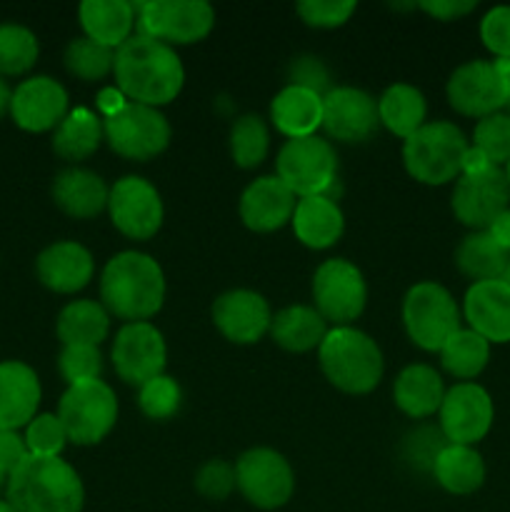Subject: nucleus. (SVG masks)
Listing matches in <instances>:
<instances>
[{
	"mask_svg": "<svg viewBox=\"0 0 510 512\" xmlns=\"http://www.w3.org/2000/svg\"><path fill=\"white\" fill-rule=\"evenodd\" d=\"M325 380L345 395H368L380 385L385 360L378 343L355 325L330 328L318 348Z\"/></svg>",
	"mask_w": 510,
	"mask_h": 512,
	"instance_id": "nucleus-4",
	"label": "nucleus"
},
{
	"mask_svg": "<svg viewBox=\"0 0 510 512\" xmlns=\"http://www.w3.org/2000/svg\"><path fill=\"white\" fill-rule=\"evenodd\" d=\"M433 478L445 493L473 495L485 483V460L470 445H445L433 465Z\"/></svg>",
	"mask_w": 510,
	"mask_h": 512,
	"instance_id": "nucleus-32",
	"label": "nucleus"
},
{
	"mask_svg": "<svg viewBox=\"0 0 510 512\" xmlns=\"http://www.w3.org/2000/svg\"><path fill=\"white\" fill-rule=\"evenodd\" d=\"M63 65L73 78L83 80V83H98V80L113 75L115 50L80 35L65 45Z\"/></svg>",
	"mask_w": 510,
	"mask_h": 512,
	"instance_id": "nucleus-39",
	"label": "nucleus"
},
{
	"mask_svg": "<svg viewBox=\"0 0 510 512\" xmlns=\"http://www.w3.org/2000/svg\"><path fill=\"white\" fill-rule=\"evenodd\" d=\"M298 198L285 188L278 175L255 178L243 190L238 203L240 220L253 233H275L293 220Z\"/></svg>",
	"mask_w": 510,
	"mask_h": 512,
	"instance_id": "nucleus-22",
	"label": "nucleus"
},
{
	"mask_svg": "<svg viewBox=\"0 0 510 512\" xmlns=\"http://www.w3.org/2000/svg\"><path fill=\"white\" fill-rule=\"evenodd\" d=\"M448 445L440 425H418L403 438V460L415 470L433 473V465L438 460L440 450Z\"/></svg>",
	"mask_w": 510,
	"mask_h": 512,
	"instance_id": "nucleus-43",
	"label": "nucleus"
},
{
	"mask_svg": "<svg viewBox=\"0 0 510 512\" xmlns=\"http://www.w3.org/2000/svg\"><path fill=\"white\" fill-rule=\"evenodd\" d=\"M55 335L63 345H100L110 335V313L98 300H73L58 313Z\"/></svg>",
	"mask_w": 510,
	"mask_h": 512,
	"instance_id": "nucleus-35",
	"label": "nucleus"
},
{
	"mask_svg": "<svg viewBox=\"0 0 510 512\" xmlns=\"http://www.w3.org/2000/svg\"><path fill=\"white\" fill-rule=\"evenodd\" d=\"M488 233H490V238H493L495 243H498L500 248L510 255V208L493 220V225L488 228Z\"/></svg>",
	"mask_w": 510,
	"mask_h": 512,
	"instance_id": "nucleus-51",
	"label": "nucleus"
},
{
	"mask_svg": "<svg viewBox=\"0 0 510 512\" xmlns=\"http://www.w3.org/2000/svg\"><path fill=\"white\" fill-rule=\"evenodd\" d=\"M463 310L455 303L453 293L435 280L415 283L403 298V325L410 343L425 353H440L445 343L463 325Z\"/></svg>",
	"mask_w": 510,
	"mask_h": 512,
	"instance_id": "nucleus-6",
	"label": "nucleus"
},
{
	"mask_svg": "<svg viewBox=\"0 0 510 512\" xmlns=\"http://www.w3.org/2000/svg\"><path fill=\"white\" fill-rule=\"evenodd\" d=\"M418 8L428 13L430 18L450 23V20H460L473 13L478 3L475 0H423V3H418Z\"/></svg>",
	"mask_w": 510,
	"mask_h": 512,
	"instance_id": "nucleus-49",
	"label": "nucleus"
},
{
	"mask_svg": "<svg viewBox=\"0 0 510 512\" xmlns=\"http://www.w3.org/2000/svg\"><path fill=\"white\" fill-rule=\"evenodd\" d=\"M368 305V283L355 263L330 258L313 273V308L325 323L353 325Z\"/></svg>",
	"mask_w": 510,
	"mask_h": 512,
	"instance_id": "nucleus-12",
	"label": "nucleus"
},
{
	"mask_svg": "<svg viewBox=\"0 0 510 512\" xmlns=\"http://www.w3.org/2000/svg\"><path fill=\"white\" fill-rule=\"evenodd\" d=\"M470 145L485 155L495 168H505L510 163V113L485 115L475 123Z\"/></svg>",
	"mask_w": 510,
	"mask_h": 512,
	"instance_id": "nucleus-40",
	"label": "nucleus"
},
{
	"mask_svg": "<svg viewBox=\"0 0 510 512\" xmlns=\"http://www.w3.org/2000/svg\"><path fill=\"white\" fill-rule=\"evenodd\" d=\"M115 85L130 103L163 108L185 85V68L175 48L135 33L115 50Z\"/></svg>",
	"mask_w": 510,
	"mask_h": 512,
	"instance_id": "nucleus-1",
	"label": "nucleus"
},
{
	"mask_svg": "<svg viewBox=\"0 0 510 512\" xmlns=\"http://www.w3.org/2000/svg\"><path fill=\"white\" fill-rule=\"evenodd\" d=\"M210 315L218 333L235 345L260 343L265 335H270V323H273L268 300L248 288L220 293L210 308Z\"/></svg>",
	"mask_w": 510,
	"mask_h": 512,
	"instance_id": "nucleus-19",
	"label": "nucleus"
},
{
	"mask_svg": "<svg viewBox=\"0 0 510 512\" xmlns=\"http://www.w3.org/2000/svg\"><path fill=\"white\" fill-rule=\"evenodd\" d=\"M290 85H300V88L325 95L330 90V75L318 58L303 55V58H295L293 65H290Z\"/></svg>",
	"mask_w": 510,
	"mask_h": 512,
	"instance_id": "nucleus-48",
	"label": "nucleus"
},
{
	"mask_svg": "<svg viewBox=\"0 0 510 512\" xmlns=\"http://www.w3.org/2000/svg\"><path fill=\"white\" fill-rule=\"evenodd\" d=\"M463 318L470 330L483 335L490 345L510 343V283L485 280L465 290Z\"/></svg>",
	"mask_w": 510,
	"mask_h": 512,
	"instance_id": "nucleus-23",
	"label": "nucleus"
},
{
	"mask_svg": "<svg viewBox=\"0 0 510 512\" xmlns=\"http://www.w3.org/2000/svg\"><path fill=\"white\" fill-rule=\"evenodd\" d=\"M5 500L15 512H83L85 488L68 460L28 455L10 473Z\"/></svg>",
	"mask_w": 510,
	"mask_h": 512,
	"instance_id": "nucleus-3",
	"label": "nucleus"
},
{
	"mask_svg": "<svg viewBox=\"0 0 510 512\" xmlns=\"http://www.w3.org/2000/svg\"><path fill=\"white\" fill-rule=\"evenodd\" d=\"M115 375L125 385H145L148 380L165 373L168 365V345L163 333L153 323H125L115 333L113 350H110Z\"/></svg>",
	"mask_w": 510,
	"mask_h": 512,
	"instance_id": "nucleus-14",
	"label": "nucleus"
},
{
	"mask_svg": "<svg viewBox=\"0 0 510 512\" xmlns=\"http://www.w3.org/2000/svg\"><path fill=\"white\" fill-rule=\"evenodd\" d=\"M468 148L470 140L458 125L450 120H433L403 140V165L418 183L448 185L463 173Z\"/></svg>",
	"mask_w": 510,
	"mask_h": 512,
	"instance_id": "nucleus-5",
	"label": "nucleus"
},
{
	"mask_svg": "<svg viewBox=\"0 0 510 512\" xmlns=\"http://www.w3.org/2000/svg\"><path fill=\"white\" fill-rule=\"evenodd\" d=\"M0 512H15L13 508H10V505H8V500H0Z\"/></svg>",
	"mask_w": 510,
	"mask_h": 512,
	"instance_id": "nucleus-55",
	"label": "nucleus"
},
{
	"mask_svg": "<svg viewBox=\"0 0 510 512\" xmlns=\"http://www.w3.org/2000/svg\"><path fill=\"white\" fill-rule=\"evenodd\" d=\"M180 403H183V393H180L178 380L165 373L138 388L140 413L148 420H155V423L173 418L180 410Z\"/></svg>",
	"mask_w": 510,
	"mask_h": 512,
	"instance_id": "nucleus-41",
	"label": "nucleus"
},
{
	"mask_svg": "<svg viewBox=\"0 0 510 512\" xmlns=\"http://www.w3.org/2000/svg\"><path fill=\"white\" fill-rule=\"evenodd\" d=\"M498 65L505 80V113H510V60H498Z\"/></svg>",
	"mask_w": 510,
	"mask_h": 512,
	"instance_id": "nucleus-53",
	"label": "nucleus"
},
{
	"mask_svg": "<svg viewBox=\"0 0 510 512\" xmlns=\"http://www.w3.org/2000/svg\"><path fill=\"white\" fill-rule=\"evenodd\" d=\"M438 418L440 430L450 445L475 448L493 428V398L478 383H455L453 388L445 390Z\"/></svg>",
	"mask_w": 510,
	"mask_h": 512,
	"instance_id": "nucleus-16",
	"label": "nucleus"
},
{
	"mask_svg": "<svg viewBox=\"0 0 510 512\" xmlns=\"http://www.w3.org/2000/svg\"><path fill=\"white\" fill-rule=\"evenodd\" d=\"M25 448L28 455L35 458H60V453L68 445V435H65L63 423H60L58 413H38L28 425H25Z\"/></svg>",
	"mask_w": 510,
	"mask_h": 512,
	"instance_id": "nucleus-42",
	"label": "nucleus"
},
{
	"mask_svg": "<svg viewBox=\"0 0 510 512\" xmlns=\"http://www.w3.org/2000/svg\"><path fill=\"white\" fill-rule=\"evenodd\" d=\"M103 135L115 155L145 163L168 150L173 130L160 108L128 100L118 113L103 118Z\"/></svg>",
	"mask_w": 510,
	"mask_h": 512,
	"instance_id": "nucleus-10",
	"label": "nucleus"
},
{
	"mask_svg": "<svg viewBox=\"0 0 510 512\" xmlns=\"http://www.w3.org/2000/svg\"><path fill=\"white\" fill-rule=\"evenodd\" d=\"M108 215L113 228L130 240H150L165 220L163 198L150 180L125 175L110 185Z\"/></svg>",
	"mask_w": 510,
	"mask_h": 512,
	"instance_id": "nucleus-13",
	"label": "nucleus"
},
{
	"mask_svg": "<svg viewBox=\"0 0 510 512\" xmlns=\"http://www.w3.org/2000/svg\"><path fill=\"white\" fill-rule=\"evenodd\" d=\"M58 370L68 385L100 380L103 355L98 345H63L58 355Z\"/></svg>",
	"mask_w": 510,
	"mask_h": 512,
	"instance_id": "nucleus-44",
	"label": "nucleus"
},
{
	"mask_svg": "<svg viewBox=\"0 0 510 512\" xmlns=\"http://www.w3.org/2000/svg\"><path fill=\"white\" fill-rule=\"evenodd\" d=\"M358 10L355 0H303L295 5V13L308 28L335 30L348 23Z\"/></svg>",
	"mask_w": 510,
	"mask_h": 512,
	"instance_id": "nucleus-45",
	"label": "nucleus"
},
{
	"mask_svg": "<svg viewBox=\"0 0 510 512\" xmlns=\"http://www.w3.org/2000/svg\"><path fill=\"white\" fill-rule=\"evenodd\" d=\"M453 215L470 230H488L500 213L510 208V185L503 168L463 173L450 195Z\"/></svg>",
	"mask_w": 510,
	"mask_h": 512,
	"instance_id": "nucleus-17",
	"label": "nucleus"
},
{
	"mask_svg": "<svg viewBox=\"0 0 510 512\" xmlns=\"http://www.w3.org/2000/svg\"><path fill=\"white\" fill-rule=\"evenodd\" d=\"M378 118L388 133L408 140L428 123V100L415 85L393 83L378 98Z\"/></svg>",
	"mask_w": 510,
	"mask_h": 512,
	"instance_id": "nucleus-31",
	"label": "nucleus"
},
{
	"mask_svg": "<svg viewBox=\"0 0 510 512\" xmlns=\"http://www.w3.org/2000/svg\"><path fill=\"white\" fill-rule=\"evenodd\" d=\"M293 233L305 248L328 250L343 238L345 218L330 195H313V198H300L295 205Z\"/></svg>",
	"mask_w": 510,
	"mask_h": 512,
	"instance_id": "nucleus-29",
	"label": "nucleus"
},
{
	"mask_svg": "<svg viewBox=\"0 0 510 512\" xmlns=\"http://www.w3.org/2000/svg\"><path fill=\"white\" fill-rule=\"evenodd\" d=\"M165 303V273L158 260L140 250H123L100 273V305L110 318L148 323Z\"/></svg>",
	"mask_w": 510,
	"mask_h": 512,
	"instance_id": "nucleus-2",
	"label": "nucleus"
},
{
	"mask_svg": "<svg viewBox=\"0 0 510 512\" xmlns=\"http://www.w3.org/2000/svg\"><path fill=\"white\" fill-rule=\"evenodd\" d=\"M135 33L170 45L200 43L215 28V10L205 0H148L135 3Z\"/></svg>",
	"mask_w": 510,
	"mask_h": 512,
	"instance_id": "nucleus-8",
	"label": "nucleus"
},
{
	"mask_svg": "<svg viewBox=\"0 0 510 512\" xmlns=\"http://www.w3.org/2000/svg\"><path fill=\"white\" fill-rule=\"evenodd\" d=\"M503 170H505V178H508V185H510V163H508V165H505V168H503Z\"/></svg>",
	"mask_w": 510,
	"mask_h": 512,
	"instance_id": "nucleus-56",
	"label": "nucleus"
},
{
	"mask_svg": "<svg viewBox=\"0 0 510 512\" xmlns=\"http://www.w3.org/2000/svg\"><path fill=\"white\" fill-rule=\"evenodd\" d=\"M110 188L98 173L88 168H65L53 178L50 198L55 208L75 220H90L108 210Z\"/></svg>",
	"mask_w": 510,
	"mask_h": 512,
	"instance_id": "nucleus-25",
	"label": "nucleus"
},
{
	"mask_svg": "<svg viewBox=\"0 0 510 512\" xmlns=\"http://www.w3.org/2000/svg\"><path fill=\"white\" fill-rule=\"evenodd\" d=\"M328 330V323L313 305H288L273 315L270 338L278 348L300 355L318 350Z\"/></svg>",
	"mask_w": 510,
	"mask_h": 512,
	"instance_id": "nucleus-30",
	"label": "nucleus"
},
{
	"mask_svg": "<svg viewBox=\"0 0 510 512\" xmlns=\"http://www.w3.org/2000/svg\"><path fill=\"white\" fill-rule=\"evenodd\" d=\"M58 418L63 423L68 443L90 448L103 443L118 420V398L103 380L68 385L58 403Z\"/></svg>",
	"mask_w": 510,
	"mask_h": 512,
	"instance_id": "nucleus-7",
	"label": "nucleus"
},
{
	"mask_svg": "<svg viewBox=\"0 0 510 512\" xmlns=\"http://www.w3.org/2000/svg\"><path fill=\"white\" fill-rule=\"evenodd\" d=\"M28 458V448L18 430H0V470L13 473Z\"/></svg>",
	"mask_w": 510,
	"mask_h": 512,
	"instance_id": "nucleus-50",
	"label": "nucleus"
},
{
	"mask_svg": "<svg viewBox=\"0 0 510 512\" xmlns=\"http://www.w3.org/2000/svg\"><path fill=\"white\" fill-rule=\"evenodd\" d=\"M510 255L490 238L488 230H470L455 248V265L473 283L505 280Z\"/></svg>",
	"mask_w": 510,
	"mask_h": 512,
	"instance_id": "nucleus-34",
	"label": "nucleus"
},
{
	"mask_svg": "<svg viewBox=\"0 0 510 512\" xmlns=\"http://www.w3.org/2000/svg\"><path fill=\"white\" fill-rule=\"evenodd\" d=\"M480 40L495 60H510V5H495L483 15Z\"/></svg>",
	"mask_w": 510,
	"mask_h": 512,
	"instance_id": "nucleus-47",
	"label": "nucleus"
},
{
	"mask_svg": "<svg viewBox=\"0 0 510 512\" xmlns=\"http://www.w3.org/2000/svg\"><path fill=\"white\" fill-rule=\"evenodd\" d=\"M378 100L363 88L338 85L323 95V130L338 143H365L378 130Z\"/></svg>",
	"mask_w": 510,
	"mask_h": 512,
	"instance_id": "nucleus-20",
	"label": "nucleus"
},
{
	"mask_svg": "<svg viewBox=\"0 0 510 512\" xmlns=\"http://www.w3.org/2000/svg\"><path fill=\"white\" fill-rule=\"evenodd\" d=\"M440 365L450 378L460 383H475L480 373L488 368L490 343L470 328H460L448 343L440 348Z\"/></svg>",
	"mask_w": 510,
	"mask_h": 512,
	"instance_id": "nucleus-36",
	"label": "nucleus"
},
{
	"mask_svg": "<svg viewBox=\"0 0 510 512\" xmlns=\"http://www.w3.org/2000/svg\"><path fill=\"white\" fill-rule=\"evenodd\" d=\"M78 18L85 38L113 50L128 43L138 25L135 3L130 0H83Z\"/></svg>",
	"mask_w": 510,
	"mask_h": 512,
	"instance_id": "nucleus-27",
	"label": "nucleus"
},
{
	"mask_svg": "<svg viewBox=\"0 0 510 512\" xmlns=\"http://www.w3.org/2000/svg\"><path fill=\"white\" fill-rule=\"evenodd\" d=\"M10 103H13V88L8 85V80L0 78V120L10 115Z\"/></svg>",
	"mask_w": 510,
	"mask_h": 512,
	"instance_id": "nucleus-52",
	"label": "nucleus"
},
{
	"mask_svg": "<svg viewBox=\"0 0 510 512\" xmlns=\"http://www.w3.org/2000/svg\"><path fill=\"white\" fill-rule=\"evenodd\" d=\"M95 273V260L85 245L75 240H58L40 250L35 260V275L50 293L73 295L88 288Z\"/></svg>",
	"mask_w": 510,
	"mask_h": 512,
	"instance_id": "nucleus-21",
	"label": "nucleus"
},
{
	"mask_svg": "<svg viewBox=\"0 0 510 512\" xmlns=\"http://www.w3.org/2000/svg\"><path fill=\"white\" fill-rule=\"evenodd\" d=\"M235 485L253 508L278 510L295 493L293 465L273 448H250L235 460Z\"/></svg>",
	"mask_w": 510,
	"mask_h": 512,
	"instance_id": "nucleus-11",
	"label": "nucleus"
},
{
	"mask_svg": "<svg viewBox=\"0 0 510 512\" xmlns=\"http://www.w3.org/2000/svg\"><path fill=\"white\" fill-rule=\"evenodd\" d=\"M505 280H508V283H510V260H508V273H505Z\"/></svg>",
	"mask_w": 510,
	"mask_h": 512,
	"instance_id": "nucleus-57",
	"label": "nucleus"
},
{
	"mask_svg": "<svg viewBox=\"0 0 510 512\" xmlns=\"http://www.w3.org/2000/svg\"><path fill=\"white\" fill-rule=\"evenodd\" d=\"M103 118L90 108H75L53 130V150L68 163L88 160L103 140Z\"/></svg>",
	"mask_w": 510,
	"mask_h": 512,
	"instance_id": "nucleus-33",
	"label": "nucleus"
},
{
	"mask_svg": "<svg viewBox=\"0 0 510 512\" xmlns=\"http://www.w3.org/2000/svg\"><path fill=\"white\" fill-rule=\"evenodd\" d=\"M445 398L443 375L428 363H413L395 378L393 400L403 415L413 420L433 418Z\"/></svg>",
	"mask_w": 510,
	"mask_h": 512,
	"instance_id": "nucleus-28",
	"label": "nucleus"
},
{
	"mask_svg": "<svg viewBox=\"0 0 510 512\" xmlns=\"http://www.w3.org/2000/svg\"><path fill=\"white\" fill-rule=\"evenodd\" d=\"M8 480H10V475L5 473V470H0V500L5 498V490H8Z\"/></svg>",
	"mask_w": 510,
	"mask_h": 512,
	"instance_id": "nucleus-54",
	"label": "nucleus"
},
{
	"mask_svg": "<svg viewBox=\"0 0 510 512\" xmlns=\"http://www.w3.org/2000/svg\"><path fill=\"white\" fill-rule=\"evenodd\" d=\"M195 490L205 500H215V503L230 498L233 490H238V485H235V465L220 458L203 463L195 473Z\"/></svg>",
	"mask_w": 510,
	"mask_h": 512,
	"instance_id": "nucleus-46",
	"label": "nucleus"
},
{
	"mask_svg": "<svg viewBox=\"0 0 510 512\" xmlns=\"http://www.w3.org/2000/svg\"><path fill=\"white\" fill-rule=\"evenodd\" d=\"M38 35L20 23H0V78H18L38 63Z\"/></svg>",
	"mask_w": 510,
	"mask_h": 512,
	"instance_id": "nucleus-38",
	"label": "nucleus"
},
{
	"mask_svg": "<svg viewBox=\"0 0 510 512\" xmlns=\"http://www.w3.org/2000/svg\"><path fill=\"white\" fill-rule=\"evenodd\" d=\"M68 113V90L50 75H30L13 88L10 118L25 133H53Z\"/></svg>",
	"mask_w": 510,
	"mask_h": 512,
	"instance_id": "nucleus-18",
	"label": "nucleus"
},
{
	"mask_svg": "<svg viewBox=\"0 0 510 512\" xmlns=\"http://www.w3.org/2000/svg\"><path fill=\"white\" fill-rule=\"evenodd\" d=\"M270 123L288 140L318 135L323 128V95L288 83L270 103Z\"/></svg>",
	"mask_w": 510,
	"mask_h": 512,
	"instance_id": "nucleus-26",
	"label": "nucleus"
},
{
	"mask_svg": "<svg viewBox=\"0 0 510 512\" xmlns=\"http://www.w3.org/2000/svg\"><path fill=\"white\" fill-rule=\"evenodd\" d=\"M40 378L23 360L0 363V430H20L38 415Z\"/></svg>",
	"mask_w": 510,
	"mask_h": 512,
	"instance_id": "nucleus-24",
	"label": "nucleus"
},
{
	"mask_svg": "<svg viewBox=\"0 0 510 512\" xmlns=\"http://www.w3.org/2000/svg\"><path fill=\"white\" fill-rule=\"evenodd\" d=\"M275 175L298 200L328 195L338 175V155L330 140L320 135L285 140L275 158Z\"/></svg>",
	"mask_w": 510,
	"mask_h": 512,
	"instance_id": "nucleus-9",
	"label": "nucleus"
},
{
	"mask_svg": "<svg viewBox=\"0 0 510 512\" xmlns=\"http://www.w3.org/2000/svg\"><path fill=\"white\" fill-rule=\"evenodd\" d=\"M445 95L455 113L485 118L505 108V80L498 60H468L450 73Z\"/></svg>",
	"mask_w": 510,
	"mask_h": 512,
	"instance_id": "nucleus-15",
	"label": "nucleus"
},
{
	"mask_svg": "<svg viewBox=\"0 0 510 512\" xmlns=\"http://www.w3.org/2000/svg\"><path fill=\"white\" fill-rule=\"evenodd\" d=\"M230 158L238 168L253 170L263 165L270 153V130L260 115H240L230 128Z\"/></svg>",
	"mask_w": 510,
	"mask_h": 512,
	"instance_id": "nucleus-37",
	"label": "nucleus"
}]
</instances>
